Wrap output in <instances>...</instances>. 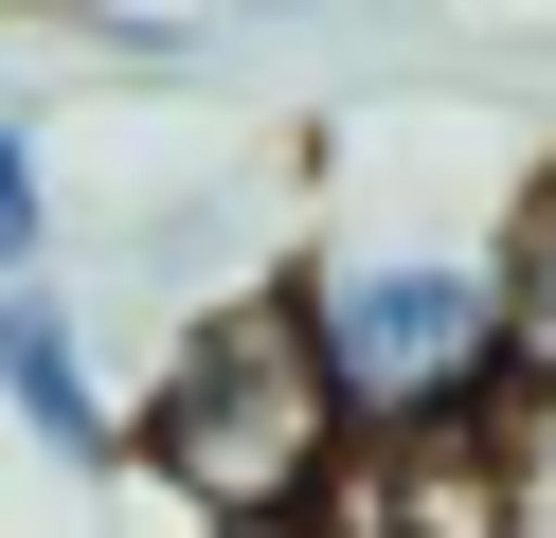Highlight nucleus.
I'll return each mask as SVG.
<instances>
[{"label":"nucleus","instance_id":"f257e3e1","mask_svg":"<svg viewBox=\"0 0 556 538\" xmlns=\"http://www.w3.org/2000/svg\"><path fill=\"white\" fill-rule=\"evenodd\" d=\"M341 449H359V430H341L324 359H305V323H288V287H216V305L162 323L144 449H126V466H144L198 538H324Z\"/></svg>","mask_w":556,"mask_h":538},{"label":"nucleus","instance_id":"f03ea898","mask_svg":"<svg viewBox=\"0 0 556 538\" xmlns=\"http://www.w3.org/2000/svg\"><path fill=\"white\" fill-rule=\"evenodd\" d=\"M288 323L324 359L341 430H484L520 395V341H503V270L467 234H341L288 270Z\"/></svg>","mask_w":556,"mask_h":538},{"label":"nucleus","instance_id":"7ed1b4c3","mask_svg":"<svg viewBox=\"0 0 556 538\" xmlns=\"http://www.w3.org/2000/svg\"><path fill=\"white\" fill-rule=\"evenodd\" d=\"M324 538H520L503 413H484V430H377V449H341Z\"/></svg>","mask_w":556,"mask_h":538},{"label":"nucleus","instance_id":"20e7f679","mask_svg":"<svg viewBox=\"0 0 556 538\" xmlns=\"http://www.w3.org/2000/svg\"><path fill=\"white\" fill-rule=\"evenodd\" d=\"M0 413L37 430L54 466H90V485L126 466V413L90 395V341H73V305H54V287H0Z\"/></svg>","mask_w":556,"mask_h":538},{"label":"nucleus","instance_id":"39448f33","mask_svg":"<svg viewBox=\"0 0 556 538\" xmlns=\"http://www.w3.org/2000/svg\"><path fill=\"white\" fill-rule=\"evenodd\" d=\"M484 270H503V341H520V395H556V162H539V179L503 198Z\"/></svg>","mask_w":556,"mask_h":538},{"label":"nucleus","instance_id":"423d86ee","mask_svg":"<svg viewBox=\"0 0 556 538\" xmlns=\"http://www.w3.org/2000/svg\"><path fill=\"white\" fill-rule=\"evenodd\" d=\"M37 251H54V143L0 108V287H37Z\"/></svg>","mask_w":556,"mask_h":538},{"label":"nucleus","instance_id":"0eeeda50","mask_svg":"<svg viewBox=\"0 0 556 538\" xmlns=\"http://www.w3.org/2000/svg\"><path fill=\"white\" fill-rule=\"evenodd\" d=\"M503 466H520V538H556V395H503Z\"/></svg>","mask_w":556,"mask_h":538}]
</instances>
